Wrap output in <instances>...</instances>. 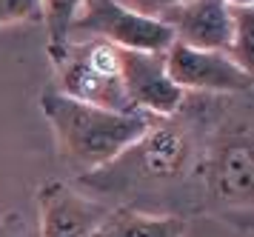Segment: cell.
Masks as SVG:
<instances>
[{
	"instance_id": "cell-1",
	"label": "cell",
	"mask_w": 254,
	"mask_h": 237,
	"mask_svg": "<svg viewBox=\"0 0 254 237\" xmlns=\"http://www.w3.org/2000/svg\"><path fill=\"white\" fill-rule=\"evenodd\" d=\"M240 94H186L180 109L157 117L112 163L77 174V189L106 206L154 215H191V177L206 137Z\"/></svg>"
},
{
	"instance_id": "cell-2",
	"label": "cell",
	"mask_w": 254,
	"mask_h": 237,
	"mask_svg": "<svg viewBox=\"0 0 254 237\" xmlns=\"http://www.w3.org/2000/svg\"><path fill=\"white\" fill-rule=\"evenodd\" d=\"M249 94L234 97L229 112L206 137L191 177V215H211L237 232L252 226L254 155Z\"/></svg>"
},
{
	"instance_id": "cell-3",
	"label": "cell",
	"mask_w": 254,
	"mask_h": 237,
	"mask_svg": "<svg viewBox=\"0 0 254 237\" xmlns=\"http://www.w3.org/2000/svg\"><path fill=\"white\" fill-rule=\"evenodd\" d=\"M40 112L52 126L60 158L77 174L112 163L128 149L157 117L149 112H112L92 103L74 100L55 86L40 94Z\"/></svg>"
},
{
	"instance_id": "cell-4",
	"label": "cell",
	"mask_w": 254,
	"mask_h": 237,
	"mask_svg": "<svg viewBox=\"0 0 254 237\" xmlns=\"http://www.w3.org/2000/svg\"><path fill=\"white\" fill-rule=\"evenodd\" d=\"M120 46L103 37L71 40L66 55L55 63L58 86L55 89L74 100L92 103L112 112H137L123 89L120 75Z\"/></svg>"
},
{
	"instance_id": "cell-5",
	"label": "cell",
	"mask_w": 254,
	"mask_h": 237,
	"mask_svg": "<svg viewBox=\"0 0 254 237\" xmlns=\"http://www.w3.org/2000/svg\"><path fill=\"white\" fill-rule=\"evenodd\" d=\"M86 37H103L120 49L134 52H166L174 43L172 29L163 20L140 14L120 0H83L69 29V43Z\"/></svg>"
},
{
	"instance_id": "cell-6",
	"label": "cell",
	"mask_w": 254,
	"mask_h": 237,
	"mask_svg": "<svg viewBox=\"0 0 254 237\" xmlns=\"http://www.w3.org/2000/svg\"><path fill=\"white\" fill-rule=\"evenodd\" d=\"M166 72L186 94H252L254 78L226 52L194 49L174 40L166 52Z\"/></svg>"
},
{
	"instance_id": "cell-7",
	"label": "cell",
	"mask_w": 254,
	"mask_h": 237,
	"mask_svg": "<svg viewBox=\"0 0 254 237\" xmlns=\"http://www.w3.org/2000/svg\"><path fill=\"white\" fill-rule=\"evenodd\" d=\"M109 206L77 186L49 180L37 189V237H92Z\"/></svg>"
},
{
	"instance_id": "cell-8",
	"label": "cell",
	"mask_w": 254,
	"mask_h": 237,
	"mask_svg": "<svg viewBox=\"0 0 254 237\" xmlns=\"http://www.w3.org/2000/svg\"><path fill=\"white\" fill-rule=\"evenodd\" d=\"M120 75L123 89L134 109L149 112L154 117H169L180 109L186 91L169 78L163 52H120Z\"/></svg>"
},
{
	"instance_id": "cell-9",
	"label": "cell",
	"mask_w": 254,
	"mask_h": 237,
	"mask_svg": "<svg viewBox=\"0 0 254 237\" xmlns=\"http://www.w3.org/2000/svg\"><path fill=\"white\" fill-rule=\"evenodd\" d=\"M157 20L172 29L174 40L194 49L226 52L231 40V9L223 0H186L163 11Z\"/></svg>"
},
{
	"instance_id": "cell-10",
	"label": "cell",
	"mask_w": 254,
	"mask_h": 237,
	"mask_svg": "<svg viewBox=\"0 0 254 237\" xmlns=\"http://www.w3.org/2000/svg\"><path fill=\"white\" fill-rule=\"evenodd\" d=\"M92 237H186V217L140 212L131 206H109Z\"/></svg>"
},
{
	"instance_id": "cell-11",
	"label": "cell",
	"mask_w": 254,
	"mask_h": 237,
	"mask_svg": "<svg viewBox=\"0 0 254 237\" xmlns=\"http://www.w3.org/2000/svg\"><path fill=\"white\" fill-rule=\"evenodd\" d=\"M40 6H43L40 23H46V52L55 66L69 49V29L80 11L83 0H40Z\"/></svg>"
},
{
	"instance_id": "cell-12",
	"label": "cell",
	"mask_w": 254,
	"mask_h": 237,
	"mask_svg": "<svg viewBox=\"0 0 254 237\" xmlns=\"http://www.w3.org/2000/svg\"><path fill=\"white\" fill-rule=\"evenodd\" d=\"M226 55L240 63L246 72L254 69V6L252 9H231V40Z\"/></svg>"
},
{
	"instance_id": "cell-13",
	"label": "cell",
	"mask_w": 254,
	"mask_h": 237,
	"mask_svg": "<svg viewBox=\"0 0 254 237\" xmlns=\"http://www.w3.org/2000/svg\"><path fill=\"white\" fill-rule=\"evenodd\" d=\"M43 6L40 0H0V29L20 26V23H40Z\"/></svg>"
},
{
	"instance_id": "cell-14",
	"label": "cell",
	"mask_w": 254,
	"mask_h": 237,
	"mask_svg": "<svg viewBox=\"0 0 254 237\" xmlns=\"http://www.w3.org/2000/svg\"><path fill=\"white\" fill-rule=\"evenodd\" d=\"M0 237H37V226L23 212H9L0 217Z\"/></svg>"
},
{
	"instance_id": "cell-15",
	"label": "cell",
	"mask_w": 254,
	"mask_h": 237,
	"mask_svg": "<svg viewBox=\"0 0 254 237\" xmlns=\"http://www.w3.org/2000/svg\"><path fill=\"white\" fill-rule=\"evenodd\" d=\"M123 6H128V9L140 11V14H149V17H160L163 11L174 9V6H180V3H186V0H120Z\"/></svg>"
},
{
	"instance_id": "cell-16",
	"label": "cell",
	"mask_w": 254,
	"mask_h": 237,
	"mask_svg": "<svg viewBox=\"0 0 254 237\" xmlns=\"http://www.w3.org/2000/svg\"><path fill=\"white\" fill-rule=\"evenodd\" d=\"M229 9H252L254 6V0H223Z\"/></svg>"
}]
</instances>
